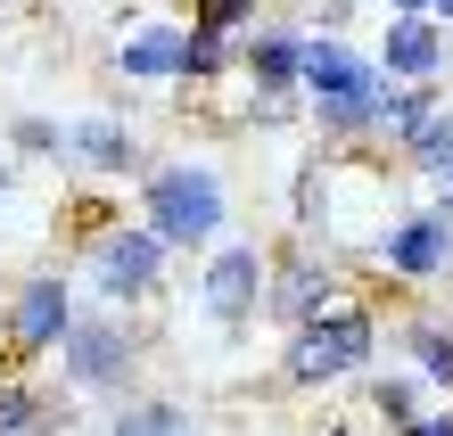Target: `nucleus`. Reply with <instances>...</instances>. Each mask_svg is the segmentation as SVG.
<instances>
[{"label": "nucleus", "mask_w": 453, "mask_h": 436, "mask_svg": "<svg viewBox=\"0 0 453 436\" xmlns=\"http://www.w3.org/2000/svg\"><path fill=\"white\" fill-rule=\"evenodd\" d=\"M380 91L388 74L371 50H355L346 34H305V116L330 141H380Z\"/></svg>", "instance_id": "1"}, {"label": "nucleus", "mask_w": 453, "mask_h": 436, "mask_svg": "<svg viewBox=\"0 0 453 436\" xmlns=\"http://www.w3.org/2000/svg\"><path fill=\"white\" fill-rule=\"evenodd\" d=\"M141 223L165 239V248H215L231 223V189L206 157H173V165L141 173Z\"/></svg>", "instance_id": "2"}, {"label": "nucleus", "mask_w": 453, "mask_h": 436, "mask_svg": "<svg viewBox=\"0 0 453 436\" xmlns=\"http://www.w3.org/2000/svg\"><path fill=\"white\" fill-rule=\"evenodd\" d=\"M371 354H380V313L346 296V305H330L322 321L288 330V346H280V379H288V387H338V379H363Z\"/></svg>", "instance_id": "3"}, {"label": "nucleus", "mask_w": 453, "mask_h": 436, "mask_svg": "<svg viewBox=\"0 0 453 436\" xmlns=\"http://www.w3.org/2000/svg\"><path fill=\"white\" fill-rule=\"evenodd\" d=\"M58 371H66L74 395H124L132 371H141V330H132L116 305L74 313V330H66V346H58Z\"/></svg>", "instance_id": "4"}, {"label": "nucleus", "mask_w": 453, "mask_h": 436, "mask_svg": "<svg viewBox=\"0 0 453 436\" xmlns=\"http://www.w3.org/2000/svg\"><path fill=\"white\" fill-rule=\"evenodd\" d=\"M165 256L173 248L149 223H108V231L91 239V296H99V305H116V313L149 305L157 280H165Z\"/></svg>", "instance_id": "5"}, {"label": "nucleus", "mask_w": 453, "mask_h": 436, "mask_svg": "<svg viewBox=\"0 0 453 436\" xmlns=\"http://www.w3.org/2000/svg\"><path fill=\"white\" fill-rule=\"evenodd\" d=\"M198 305H206L215 330L239 338L264 305H273V256H264L256 239H223V248L206 256V272H198Z\"/></svg>", "instance_id": "6"}, {"label": "nucleus", "mask_w": 453, "mask_h": 436, "mask_svg": "<svg viewBox=\"0 0 453 436\" xmlns=\"http://www.w3.org/2000/svg\"><path fill=\"white\" fill-rule=\"evenodd\" d=\"M371 272H388V280H445L453 272V214L437 206H412L395 214V223H380V239H371Z\"/></svg>", "instance_id": "7"}, {"label": "nucleus", "mask_w": 453, "mask_h": 436, "mask_svg": "<svg viewBox=\"0 0 453 436\" xmlns=\"http://www.w3.org/2000/svg\"><path fill=\"white\" fill-rule=\"evenodd\" d=\"M330 305H346V272L330 264V256H313V248H297V256H280L273 264V313L280 330H305V321H322Z\"/></svg>", "instance_id": "8"}, {"label": "nucleus", "mask_w": 453, "mask_h": 436, "mask_svg": "<svg viewBox=\"0 0 453 436\" xmlns=\"http://www.w3.org/2000/svg\"><path fill=\"white\" fill-rule=\"evenodd\" d=\"M248 99H305V25H256L239 42Z\"/></svg>", "instance_id": "9"}, {"label": "nucleus", "mask_w": 453, "mask_h": 436, "mask_svg": "<svg viewBox=\"0 0 453 436\" xmlns=\"http://www.w3.org/2000/svg\"><path fill=\"white\" fill-rule=\"evenodd\" d=\"M66 330H74V288L58 272H34V280L9 296V346L17 354H58Z\"/></svg>", "instance_id": "10"}, {"label": "nucleus", "mask_w": 453, "mask_h": 436, "mask_svg": "<svg viewBox=\"0 0 453 436\" xmlns=\"http://www.w3.org/2000/svg\"><path fill=\"white\" fill-rule=\"evenodd\" d=\"M380 74L388 83H437L445 74V34H437V17H395L388 9V34H380Z\"/></svg>", "instance_id": "11"}, {"label": "nucleus", "mask_w": 453, "mask_h": 436, "mask_svg": "<svg viewBox=\"0 0 453 436\" xmlns=\"http://www.w3.org/2000/svg\"><path fill=\"white\" fill-rule=\"evenodd\" d=\"M116 74L124 83H181L190 74V25H132L116 42Z\"/></svg>", "instance_id": "12"}, {"label": "nucleus", "mask_w": 453, "mask_h": 436, "mask_svg": "<svg viewBox=\"0 0 453 436\" xmlns=\"http://www.w3.org/2000/svg\"><path fill=\"white\" fill-rule=\"evenodd\" d=\"M66 157H83L91 173H141L149 157H141V141H132V124H116V116H83V124H66Z\"/></svg>", "instance_id": "13"}, {"label": "nucleus", "mask_w": 453, "mask_h": 436, "mask_svg": "<svg viewBox=\"0 0 453 436\" xmlns=\"http://www.w3.org/2000/svg\"><path fill=\"white\" fill-rule=\"evenodd\" d=\"M437 107H445L437 83H388V91H380V141H388V149H412L420 132H429Z\"/></svg>", "instance_id": "14"}, {"label": "nucleus", "mask_w": 453, "mask_h": 436, "mask_svg": "<svg viewBox=\"0 0 453 436\" xmlns=\"http://www.w3.org/2000/svg\"><path fill=\"white\" fill-rule=\"evenodd\" d=\"M404 363L429 379V387L453 403V321H437V313H412L404 321Z\"/></svg>", "instance_id": "15"}, {"label": "nucleus", "mask_w": 453, "mask_h": 436, "mask_svg": "<svg viewBox=\"0 0 453 436\" xmlns=\"http://www.w3.org/2000/svg\"><path fill=\"white\" fill-rule=\"evenodd\" d=\"M420 387H429L420 371H371V379H363V403H371V412L388 420V436H395L404 420H420V412H429V403H420Z\"/></svg>", "instance_id": "16"}, {"label": "nucleus", "mask_w": 453, "mask_h": 436, "mask_svg": "<svg viewBox=\"0 0 453 436\" xmlns=\"http://www.w3.org/2000/svg\"><path fill=\"white\" fill-rule=\"evenodd\" d=\"M0 436H50V395L25 379H0Z\"/></svg>", "instance_id": "17"}, {"label": "nucleus", "mask_w": 453, "mask_h": 436, "mask_svg": "<svg viewBox=\"0 0 453 436\" xmlns=\"http://www.w3.org/2000/svg\"><path fill=\"white\" fill-rule=\"evenodd\" d=\"M108 436H198V420L181 403H124Z\"/></svg>", "instance_id": "18"}, {"label": "nucleus", "mask_w": 453, "mask_h": 436, "mask_svg": "<svg viewBox=\"0 0 453 436\" xmlns=\"http://www.w3.org/2000/svg\"><path fill=\"white\" fill-rule=\"evenodd\" d=\"M404 157H412L420 173H429V189H437V181H453V107H437V116H429V132H420Z\"/></svg>", "instance_id": "19"}, {"label": "nucleus", "mask_w": 453, "mask_h": 436, "mask_svg": "<svg viewBox=\"0 0 453 436\" xmlns=\"http://www.w3.org/2000/svg\"><path fill=\"white\" fill-rule=\"evenodd\" d=\"M231 66H239V42L190 25V74H181V83H215V74H231Z\"/></svg>", "instance_id": "20"}, {"label": "nucleus", "mask_w": 453, "mask_h": 436, "mask_svg": "<svg viewBox=\"0 0 453 436\" xmlns=\"http://www.w3.org/2000/svg\"><path fill=\"white\" fill-rule=\"evenodd\" d=\"M9 149H17V157H58V149H66V124H50V116H17V124H9Z\"/></svg>", "instance_id": "21"}, {"label": "nucleus", "mask_w": 453, "mask_h": 436, "mask_svg": "<svg viewBox=\"0 0 453 436\" xmlns=\"http://www.w3.org/2000/svg\"><path fill=\"white\" fill-rule=\"evenodd\" d=\"M190 25H206V34H239V25H256V0H190Z\"/></svg>", "instance_id": "22"}, {"label": "nucleus", "mask_w": 453, "mask_h": 436, "mask_svg": "<svg viewBox=\"0 0 453 436\" xmlns=\"http://www.w3.org/2000/svg\"><path fill=\"white\" fill-rule=\"evenodd\" d=\"M395 436H453V403H437V412H420V420H404Z\"/></svg>", "instance_id": "23"}, {"label": "nucleus", "mask_w": 453, "mask_h": 436, "mask_svg": "<svg viewBox=\"0 0 453 436\" xmlns=\"http://www.w3.org/2000/svg\"><path fill=\"white\" fill-rule=\"evenodd\" d=\"M388 9H395V17H429L437 0H388Z\"/></svg>", "instance_id": "24"}, {"label": "nucleus", "mask_w": 453, "mask_h": 436, "mask_svg": "<svg viewBox=\"0 0 453 436\" xmlns=\"http://www.w3.org/2000/svg\"><path fill=\"white\" fill-rule=\"evenodd\" d=\"M437 214H453V181H437Z\"/></svg>", "instance_id": "25"}, {"label": "nucleus", "mask_w": 453, "mask_h": 436, "mask_svg": "<svg viewBox=\"0 0 453 436\" xmlns=\"http://www.w3.org/2000/svg\"><path fill=\"white\" fill-rule=\"evenodd\" d=\"M322 436H380V428H322Z\"/></svg>", "instance_id": "26"}, {"label": "nucleus", "mask_w": 453, "mask_h": 436, "mask_svg": "<svg viewBox=\"0 0 453 436\" xmlns=\"http://www.w3.org/2000/svg\"><path fill=\"white\" fill-rule=\"evenodd\" d=\"M429 17H445V25H453V0H437V9H429Z\"/></svg>", "instance_id": "27"}, {"label": "nucleus", "mask_w": 453, "mask_h": 436, "mask_svg": "<svg viewBox=\"0 0 453 436\" xmlns=\"http://www.w3.org/2000/svg\"><path fill=\"white\" fill-rule=\"evenodd\" d=\"M9 181H17V173H9V165H0V198H9Z\"/></svg>", "instance_id": "28"}]
</instances>
